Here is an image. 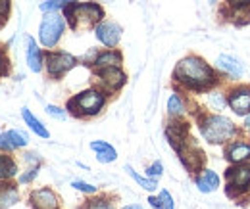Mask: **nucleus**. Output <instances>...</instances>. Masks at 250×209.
<instances>
[{"instance_id":"f257e3e1","label":"nucleus","mask_w":250,"mask_h":209,"mask_svg":"<svg viewBox=\"0 0 250 209\" xmlns=\"http://www.w3.org/2000/svg\"><path fill=\"white\" fill-rule=\"evenodd\" d=\"M173 77L179 83H183L185 87L194 90L208 89L216 81L212 67L208 63H204L200 58H196V56H188V58L179 61L175 71H173Z\"/></svg>"},{"instance_id":"f03ea898","label":"nucleus","mask_w":250,"mask_h":209,"mask_svg":"<svg viewBox=\"0 0 250 209\" xmlns=\"http://www.w3.org/2000/svg\"><path fill=\"white\" fill-rule=\"evenodd\" d=\"M63 10L69 27L75 31L93 27L104 18V10L94 2H69Z\"/></svg>"},{"instance_id":"7ed1b4c3","label":"nucleus","mask_w":250,"mask_h":209,"mask_svg":"<svg viewBox=\"0 0 250 209\" xmlns=\"http://www.w3.org/2000/svg\"><path fill=\"white\" fill-rule=\"evenodd\" d=\"M200 133L208 142L221 144L235 134V125H233V121L223 117V115H208L200 123Z\"/></svg>"},{"instance_id":"20e7f679","label":"nucleus","mask_w":250,"mask_h":209,"mask_svg":"<svg viewBox=\"0 0 250 209\" xmlns=\"http://www.w3.org/2000/svg\"><path fill=\"white\" fill-rule=\"evenodd\" d=\"M104 94L100 90H83L69 100L67 108L77 115H96L104 108Z\"/></svg>"},{"instance_id":"39448f33","label":"nucleus","mask_w":250,"mask_h":209,"mask_svg":"<svg viewBox=\"0 0 250 209\" xmlns=\"http://www.w3.org/2000/svg\"><path fill=\"white\" fill-rule=\"evenodd\" d=\"M63 29H65V21L58 12H48L44 14L41 27H39V40L42 46L46 48H54L62 37Z\"/></svg>"},{"instance_id":"423d86ee","label":"nucleus","mask_w":250,"mask_h":209,"mask_svg":"<svg viewBox=\"0 0 250 209\" xmlns=\"http://www.w3.org/2000/svg\"><path fill=\"white\" fill-rule=\"evenodd\" d=\"M75 58L67 52H50L46 54V69L48 75L52 79H60L63 73H67L73 65H75Z\"/></svg>"},{"instance_id":"0eeeda50","label":"nucleus","mask_w":250,"mask_h":209,"mask_svg":"<svg viewBox=\"0 0 250 209\" xmlns=\"http://www.w3.org/2000/svg\"><path fill=\"white\" fill-rule=\"evenodd\" d=\"M94 35H96V38H98L104 46L114 48V46H118V42H120V38H122V27H120L118 23H114V21H102V23L96 25Z\"/></svg>"},{"instance_id":"6e6552de","label":"nucleus","mask_w":250,"mask_h":209,"mask_svg":"<svg viewBox=\"0 0 250 209\" xmlns=\"http://www.w3.org/2000/svg\"><path fill=\"white\" fill-rule=\"evenodd\" d=\"M96 75L100 79V85L108 92L122 89L125 85V73L120 67H104V69H96Z\"/></svg>"},{"instance_id":"1a4fd4ad","label":"nucleus","mask_w":250,"mask_h":209,"mask_svg":"<svg viewBox=\"0 0 250 209\" xmlns=\"http://www.w3.org/2000/svg\"><path fill=\"white\" fill-rule=\"evenodd\" d=\"M227 182L231 188L235 190H247L250 188V167L249 165H239V167H233L225 173Z\"/></svg>"},{"instance_id":"9d476101","label":"nucleus","mask_w":250,"mask_h":209,"mask_svg":"<svg viewBox=\"0 0 250 209\" xmlns=\"http://www.w3.org/2000/svg\"><path fill=\"white\" fill-rule=\"evenodd\" d=\"M29 144V136L23 131H6L0 134V148L2 150H16V148H25Z\"/></svg>"},{"instance_id":"9b49d317","label":"nucleus","mask_w":250,"mask_h":209,"mask_svg":"<svg viewBox=\"0 0 250 209\" xmlns=\"http://www.w3.org/2000/svg\"><path fill=\"white\" fill-rule=\"evenodd\" d=\"M229 106L235 114L245 115L250 112V89H237L229 96Z\"/></svg>"},{"instance_id":"f8f14e48","label":"nucleus","mask_w":250,"mask_h":209,"mask_svg":"<svg viewBox=\"0 0 250 209\" xmlns=\"http://www.w3.org/2000/svg\"><path fill=\"white\" fill-rule=\"evenodd\" d=\"M31 202L37 209H58V198L48 188L35 190L31 194Z\"/></svg>"},{"instance_id":"ddd939ff","label":"nucleus","mask_w":250,"mask_h":209,"mask_svg":"<svg viewBox=\"0 0 250 209\" xmlns=\"http://www.w3.org/2000/svg\"><path fill=\"white\" fill-rule=\"evenodd\" d=\"M218 67L221 71H225L227 75H231V77H235V79H239L243 73H245V67H243V63L237 60V58H233V56H229V54H221L218 56Z\"/></svg>"},{"instance_id":"4468645a","label":"nucleus","mask_w":250,"mask_h":209,"mask_svg":"<svg viewBox=\"0 0 250 209\" xmlns=\"http://www.w3.org/2000/svg\"><path fill=\"white\" fill-rule=\"evenodd\" d=\"M91 150L96 153V159L100 163H112L118 159V152L112 144L104 142V140H93L91 142Z\"/></svg>"},{"instance_id":"2eb2a0df","label":"nucleus","mask_w":250,"mask_h":209,"mask_svg":"<svg viewBox=\"0 0 250 209\" xmlns=\"http://www.w3.org/2000/svg\"><path fill=\"white\" fill-rule=\"evenodd\" d=\"M27 65L33 73H39L42 69V52L33 37H27Z\"/></svg>"},{"instance_id":"dca6fc26","label":"nucleus","mask_w":250,"mask_h":209,"mask_svg":"<svg viewBox=\"0 0 250 209\" xmlns=\"http://www.w3.org/2000/svg\"><path fill=\"white\" fill-rule=\"evenodd\" d=\"M18 200H20L18 188L10 182H2L0 184V209L12 208L14 204H18Z\"/></svg>"},{"instance_id":"f3484780","label":"nucleus","mask_w":250,"mask_h":209,"mask_svg":"<svg viewBox=\"0 0 250 209\" xmlns=\"http://www.w3.org/2000/svg\"><path fill=\"white\" fill-rule=\"evenodd\" d=\"M21 117H23V121H25V125L31 129L33 133L37 134V136H41V138H48L50 136V133H48V129L41 123V121L37 119L35 115L31 114V110L29 108H21Z\"/></svg>"},{"instance_id":"a211bd4d","label":"nucleus","mask_w":250,"mask_h":209,"mask_svg":"<svg viewBox=\"0 0 250 209\" xmlns=\"http://www.w3.org/2000/svg\"><path fill=\"white\" fill-rule=\"evenodd\" d=\"M218 186H219V177L214 171H208V169H206V171L196 179V188H198L200 192H204V194L214 192Z\"/></svg>"},{"instance_id":"6ab92c4d","label":"nucleus","mask_w":250,"mask_h":209,"mask_svg":"<svg viewBox=\"0 0 250 209\" xmlns=\"http://www.w3.org/2000/svg\"><path fill=\"white\" fill-rule=\"evenodd\" d=\"M122 63V54L120 52H114V50H108V52H102L96 56V60L93 61V65L96 69H104V67H120Z\"/></svg>"},{"instance_id":"aec40b11","label":"nucleus","mask_w":250,"mask_h":209,"mask_svg":"<svg viewBox=\"0 0 250 209\" xmlns=\"http://www.w3.org/2000/svg\"><path fill=\"white\" fill-rule=\"evenodd\" d=\"M227 157L233 163H243L245 159H250V144H245V142L231 144L229 150H227Z\"/></svg>"},{"instance_id":"412c9836","label":"nucleus","mask_w":250,"mask_h":209,"mask_svg":"<svg viewBox=\"0 0 250 209\" xmlns=\"http://www.w3.org/2000/svg\"><path fill=\"white\" fill-rule=\"evenodd\" d=\"M125 171H127V175L135 180V182H137L141 188H145V190H148V192H154V190L158 188L156 180L150 179V177H141V175H139V173H137V171H135L131 165H125Z\"/></svg>"},{"instance_id":"4be33fe9","label":"nucleus","mask_w":250,"mask_h":209,"mask_svg":"<svg viewBox=\"0 0 250 209\" xmlns=\"http://www.w3.org/2000/svg\"><path fill=\"white\" fill-rule=\"evenodd\" d=\"M18 173V167L10 155L0 153V179H10Z\"/></svg>"},{"instance_id":"5701e85b","label":"nucleus","mask_w":250,"mask_h":209,"mask_svg":"<svg viewBox=\"0 0 250 209\" xmlns=\"http://www.w3.org/2000/svg\"><path fill=\"white\" fill-rule=\"evenodd\" d=\"M167 112H169V115H183V112H185V106H183V102H181V98L177 96V94H171L169 96V100H167Z\"/></svg>"},{"instance_id":"b1692460","label":"nucleus","mask_w":250,"mask_h":209,"mask_svg":"<svg viewBox=\"0 0 250 209\" xmlns=\"http://www.w3.org/2000/svg\"><path fill=\"white\" fill-rule=\"evenodd\" d=\"M69 2H73V0H44V2H41L39 10L44 12V14H48V12H58L60 8H65Z\"/></svg>"},{"instance_id":"393cba45","label":"nucleus","mask_w":250,"mask_h":209,"mask_svg":"<svg viewBox=\"0 0 250 209\" xmlns=\"http://www.w3.org/2000/svg\"><path fill=\"white\" fill-rule=\"evenodd\" d=\"M158 198H160L158 209H175V206H173V198H171V194H169L167 190H162Z\"/></svg>"},{"instance_id":"a878e982","label":"nucleus","mask_w":250,"mask_h":209,"mask_svg":"<svg viewBox=\"0 0 250 209\" xmlns=\"http://www.w3.org/2000/svg\"><path fill=\"white\" fill-rule=\"evenodd\" d=\"M71 186H73L75 190H79V192H85V194H94V192H96V186L89 184V182H83V180H73Z\"/></svg>"},{"instance_id":"bb28decb","label":"nucleus","mask_w":250,"mask_h":209,"mask_svg":"<svg viewBox=\"0 0 250 209\" xmlns=\"http://www.w3.org/2000/svg\"><path fill=\"white\" fill-rule=\"evenodd\" d=\"M162 171H164V167H162V163L160 161H154L148 169H146V175L150 177V179H154L156 180L158 177H162Z\"/></svg>"},{"instance_id":"cd10ccee","label":"nucleus","mask_w":250,"mask_h":209,"mask_svg":"<svg viewBox=\"0 0 250 209\" xmlns=\"http://www.w3.org/2000/svg\"><path fill=\"white\" fill-rule=\"evenodd\" d=\"M46 114H48L50 117H54V119H60V121L65 119V112L60 110L58 106H46Z\"/></svg>"},{"instance_id":"c85d7f7f","label":"nucleus","mask_w":250,"mask_h":209,"mask_svg":"<svg viewBox=\"0 0 250 209\" xmlns=\"http://www.w3.org/2000/svg\"><path fill=\"white\" fill-rule=\"evenodd\" d=\"M8 12H10V0H0V27L6 23Z\"/></svg>"},{"instance_id":"c756f323","label":"nucleus","mask_w":250,"mask_h":209,"mask_svg":"<svg viewBox=\"0 0 250 209\" xmlns=\"http://www.w3.org/2000/svg\"><path fill=\"white\" fill-rule=\"evenodd\" d=\"M37 175H39V167L35 165V167H31L27 173H23V175L20 177V182H21V184H27V182H31V180L35 179Z\"/></svg>"},{"instance_id":"7c9ffc66","label":"nucleus","mask_w":250,"mask_h":209,"mask_svg":"<svg viewBox=\"0 0 250 209\" xmlns=\"http://www.w3.org/2000/svg\"><path fill=\"white\" fill-rule=\"evenodd\" d=\"M89 209H114L108 202H104V200H96L94 204H91V208Z\"/></svg>"},{"instance_id":"2f4dec72","label":"nucleus","mask_w":250,"mask_h":209,"mask_svg":"<svg viewBox=\"0 0 250 209\" xmlns=\"http://www.w3.org/2000/svg\"><path fill=\"white\" fill-rule=\"evenodd\" d=\"M6 73V58H4V54L0 52V77Z\"/></svg>"},{"instance_id":"473e14b6","label":"nucleus","mask_w":250,"mask_h":209,"mask_svg":"<svg viewBox=\"0 0 250 209\" xmlns=\"http://www.w3.org/2000/svg\"><path fill=\"white\" fill-rule=\"evenodd\" d=\"M25 159H27V161H31V163H39V155H37V153H27V155H25Z\"/></svg>"},{"instance_id":"72a5a7b5","label":"nucleus","mask_w":250,"mask_h":209,"mask_svg":"<svg viewBox=\"0 0 250 209\" xmlns=\"http://www.w3.org/2000/svg\"><path fill=\"white\" fill-rule=\"evenodd\" d=\"M122 209H143V206L141 204H131V206H125V208Z\"/></svg>"},{"instance_id":"f704fd0d","label":"nucleus","mask_w":250,"mask_h":209,"mask_svg":"<svg viewBox=\"0 0 250 209\" xmlns=\"http://www.w3.org/2000/svg\"><path fill=\"white\" fill-rule=\"evenodd\" d=\"M247 129H249V131H250V115H249V117H247Z\"/></svg>"},{"instance_id":"c9c22d12","label":"nucleus","mask_w":250,"mask_h":209,"mask_svg":"<svg viewBox=\"0 0 250 209\" xmlns=\"http://www.w3.org/2000/svg\"><path fill=\"white\" fill-rule=\"evenodd\" d=\"M208 2H218V0H208Z\"/></svg>"}]
</instances>
